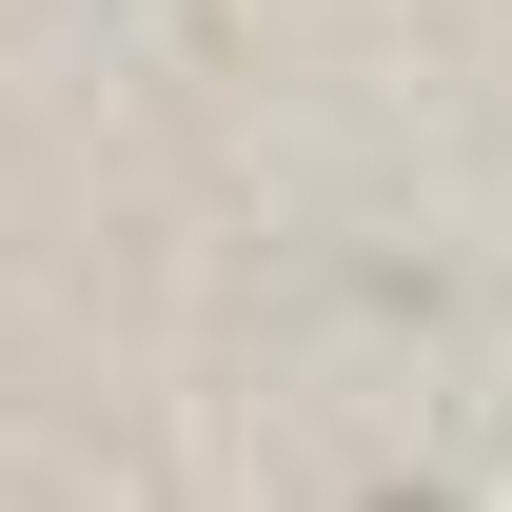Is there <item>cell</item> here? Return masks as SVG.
Listing matches in <instances>:
<instances>
[{
  "instance_id": "1",
  "label": "cell",
  "mask_w": 512,
  "mask_h": 512,
  "mask_svg": "<svg viewBox=\"0 0 512 512\" xmlns=\"http://www.w3.org/2000/svg\"><path fill=\"white\" fill-rule=\"evenodd\" d=\"M394 512H414V493H394Z\"/></svg>"
}]
</instances>
